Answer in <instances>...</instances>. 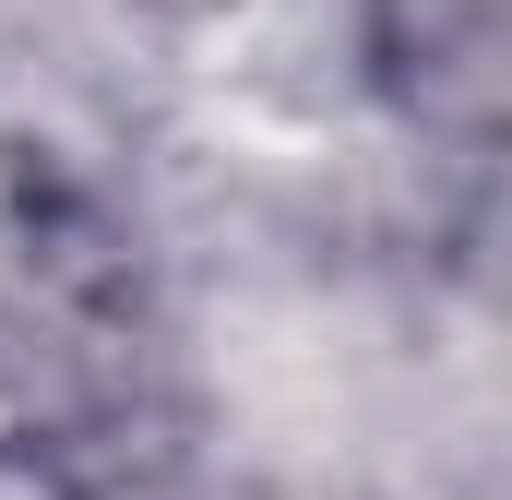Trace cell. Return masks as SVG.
Segmentation results:
<instances>
[{"label":"cell","mask_w":512,"mask_h":500,"mask_svg":"<svg viewBox=\"0 0 512 500\" xmlns=\"http://www.w3.org/2000/svg\"><path fill=\"white\" fill-rule=\"evenodd\" d=\"M370 60L393 108L465 155L501 143L512 108V0H370Z\"/></svg>","instance_id":"1"}]
</instances>
